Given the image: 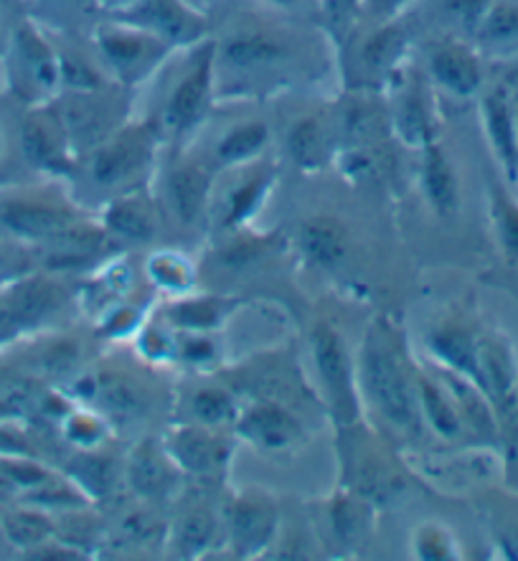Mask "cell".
<instances>
[{
  "label": "cell",
  "mask_w": 518,
  "mask_h": 561,
  "mask_svg": "<svg viewBox=\"0 0 518 561\" xmlns=\"http://www.w3.org/2000/svg\"><path fill=\"white\" fill-rule=\"evenodd\" d=\"M364 379L366 389L373 397V402L384 412L394 424H412V402L410 391H406V381L400 364L392 351L381 343H369L364 354Z\"/></svg>",
  "instance_id": "cell-1"
},
{
  "label": "cell",
  "mask_w": 518,
  "mask_h": 561,
  "mask_svg": "<svg viewBox=\"0 0 518 561\" xmlns=\"http://www.w3.org/2000/svg\"><path fill=\"white\" fill-rule=\"evenodd\" d=\"M313 351L318 368H321L325 387H329L333 404H336L338 414L348 420L356 412V394L354 383H350V366L344 351V343L329 325H318L313 335Z\"/></svg>",
  "instance_id": "cell-2"
},
{
  "label": "cell",
  "mask_w": 518,
  "mask_h": 561,
  "mask_svg": "<svg viewBox=\"0 0 518 561\" xmlns=\"http://www.w3.org/2000/svg\"><path fill=\"white\" fill-rule=\"evenodd\" d=\"M209 87H211V51H206L202 59L194 64V69L183 77V82L175 87L173 98L165 110V123L173 130H186L202 117L209 100Z\"/></svg>",
  "instance_id": "cell-3"
},
{
  "label": "cell",
  "mask_w": 518,
  "mask_h": 561,
  "mask_svg": "<svg viewBox=\"0 0 518 561\" xmlns=\"http://www.w3.org/2000/svg\"><path fill=\"white\" fill-rule=\"evenodd\" d=\"M150 153V140L142 130L123 133L115 142H110L94 158V181L117 183L142 168Z\"/></svg>",
  "instance_id": "cell-4"
},
{
  "label": "cell",
  "mask_w": 518,
  "mask_h": 561,
  "mask_svg": "<svg viewBox=\"0 0 518 561\" xmlns=\"http://www.w3.org/2000/svg\"><path fill=\"white\" fill-rule=\"evenodd\" d=\"M0 221L23 237H57L71 229V219L64 208L36 202L0 204Z\"/></svg>",
  "instance_id": "cell-5"
},
{
  "label": "cell",
  "mask_w": 518,
  "mask_h": 561,
  "mask_svg": "<svg viewBox=\"0 0 518 561\" xmlns=\"http://www.w3.org/2000/svg\"><path fill=\"white\" fill-rule=\"evenodd\" d=\"M433 75L445 90L456 94H473L481 84V69L475 56L462 46H445L433 56Z\"/></svg>",
  "instance_id": "cell-6"
},
{
  "label": "cell",
  "mask_w": 518,
  "mask_h": 561,
  "mask_svg": "<svg viewBox=\"0 0 518 561\" xmlns=\"http://www.w3.org/2000/svg\"><path fill=\"white\" fill-rule=\"evenodd\" d=\"M221 56H225L229 67L237 69L269 67V64L283 61L288 56V46L267 34H242L227 42Z\"/></svg>",
  "instance_id": "cell-7"
},
{
  "label": "cell",
  "mask_w": 518,
  "mask_h": 561,
  "mask_svg": "<svg viewBox=\"0 0 518 561\" xmlns=\"http://www.w3.org/2000/svg\"><path fill=\"white\" fill-rule=\"evenodd\" d=\"M298 430L300 427L292 416L277 407H254L242 422L244 435L262 447H269V450L292 443L298 437Z\"/></svg>",
  "instance_id": "cell-8"
},
{
  "label": "cell",
  "mask_w": 518,
  "mask_h": 561,
  "mask_svg": "<svg viewBox=\"0 0 518 561\" xmlns=\"http://www.w3.org/2000/svg\"><path fill=\"white\" fill-rule=\"evenodd\" d=\"M485 123H488V133L493 146H496L498 158L504 160L506 171L518 175V127L514 112L508 110V102L498 94H491L485 100Z\"/></svg>",
  "instance_id": "cell-9"
},
{
  "label": "cell",
  "mask_w": 518,
  "mask_h": 561,
  "mask_svg": "<svg viewBox=\"0 0 518 561\" xmlns=\"http://www.w3.org/2000/svg\"><path fill=\"white\" fill-rule=\"evenodd\" d=\"M171 194L175 211L183 221H194L206 204L209 194V173L198 165H183L173 173Z\"/></svg>",
  "instance_id": "cell-10"
},
{
  "label": "cell",
  "mask_w": 518,
  "mask_h": 561,
  "mask_svg": "<svg viewBox=\"0 0 518 561\" xmlns=\"http://www.w3.org/2000/svg\"><path fill=\"white\" fill-rule=\"evenodd\" d=\"M302 250H306V254L315 264L333 267V264H338L346 254L344 229H341L336 221L329 219L310 221L306 224V229H302Z\"/></svg>",
  "instance_id": "cell-11"
},
{
  "label": "cell",
  "mask_w": 518,
  "mask_h": 561,
  "mask_svg": "<svg viewBox=\"0 0 518 561\" xmlns=\"http://www.w3.org/2000/svg\"><path fill=\"white\" fill-rule=\"evenodd\" d=\"M425 191L429 202L440 214H452L458 208V181L445 153L429 148L425 156Z\"/></svg>",
  "instance_id": "cell-12"
},
{
  "label": "cell",
  "mask_w": 518,
  "mask_h": 561,
  "mask_svg": "<svg viewBox=\"0 0 518 561\" xmlns=\"http://www.w3.org/2000/svg\"><path fill=\"white\" fill-rule=\"evenodd\" d=\"M173 453L188 470L209 472L211 468H217V465H221V460H225L227 447L221 445L219 439L206 435V432L191 430V432H181V435H175Z\"/></svg>",
  "instance_id": "cell-13"
},
{
  "label": "cell",
  "mask_w": 518,
  "mask_h": 561,
  "mask_svg": "<svg viewBox=\"0 0 518 561\" xmlns=\"http://www.w3.org/2000/svg\"><path fill=\"white\" fill-rule=\"evenodd\" d=\"M275 528V511L260 501H246L234 511L237 543L244 549H257L269 539Z\"/></svg>",
  "instance_id": "cell-14"
},
{
  "label": "cell",
  "mask_w": 518,
  "mask_h": 561,
  "mask_svg": "<svg viewBox=\"0 0 518 561\" xmlns=\"http://www.w3.org/2000/svg\"><path fill=\"white\" fill-rule=\"evenodd\" d=\"M290 153L295 163L302 168H315L321 165L325 153V135L323 127L315 119H302L292 127L290 133Z\"/></svg>",
  "instance_id": "cell-15"
},
{
  "label": "cell",
  "mask_w": 518,
  "mask_h": 561,
  "mask_svg": "<svg viewBox=\"0 0 518 561\" xmlns=\"http://www.w3.org/2000/svg\"><path fill=\"white\" fill-rule=\"evenodd\" d=\"M23 153L36 165L61 163V146L54 138L51 127H46L42 119H28L23 127Z\"/></svg>",
  "instance_id": "cell-16"
},
{
  "label": "cell",
  "mask_w": 518,
  "mask_h": 561,
  "mask_svg": "<svg viewBox=\"0 0 518 561\" xmlns=\"http://www.w3.org/2000/svg\"><path fill=\"white\" fill-rule=\"evenodd\" d=\"M267 140V127L262 123H246L237 130H231L219 146V158L225 163H237V160H244L257 153V150L265 146Z\"/></svg>",
  "instance_id": "cell-17"
},
{
  "label": "cell",
  "mask_w": 518,
  "mask_h": 561,
  "mask_svg": "<svg viewBox=\"0 0 518 561\" xmlns=\"http://www.w3.org/2000/svg\"><path fill=\"white\" fill-rule=\"evenodd\" d=\"M107 224L117 231V234L130 239H148L156 229L153 219H150V211L138 202L115 204L107 214Z\"/></svg>",
  "instance_id": "cell-18"
},
{
  "label": "cell",
  "mask_w": 518,
  "mask_h": 561,
  "mask_svg": "<svg viewBox=\"0 0 518 561\" xmlns=\"http://www.w3.org/2000/svg\"><path fill=\"white\" fill-rule=\"evenodd\" d=\"M433 346L437 354L448 358L452 366L460 368V371H468L481 379V368H477V348L473 346V341H470L465 333L460 331L437 333L433 339Z\"/></svg>",
  "instance_id": "cell-19"
},
{
  "label": "cell",
  "mask_w": 518,
  "mask_h": 561,
  "mask_svg": "<svg viewBox=\"0 0 518 561\" xmlns=\"http://www.w3.org/2000/svg\"><path fill=\"white\" fill-rule=\"evenodd\" d=\"M138 15L142 21H148L150 26L161 28L163 34L169 36H175V38L191 36L188 15L183 13L179 5L171 3V0H148V3L140 8Z\"/></svg>",
  "instance_id": "cell-20"
},
{
  "label": "cell",
  "mask_w": 518,
  "mask_h": 561,
  "mask_svg": "<svg viewBox=\"0 0 518 561\" xmlns=\"http://www.w3.org/2000/svg\"><path fill=\"white\" fill-rule=\"evenodd\" d=\"M102 49L119 69H135L138 64L148 61V42L130 34H105Z\"/></svg>",
  "instance_id": "cell-21"
},
{
  "label": "cell",
  "mask_w": 518,
  "mask_h": 561,
  "mask_svg": "<svg viewBox=\"0 0 518 561\" xmlns=\"http://www.w3.org/2000/svg\"><path fill=\"white\" fill-rule=\"evenodd\" d=\"M481 36L485 42H508L518 36V3L493 5L481 21Z\"/></svg>",
  "instance_id": "cell-22"
},
{
  "label": "cell",
  "mask_w": 518,
  "mask_h": 561,
  "mask_svg": "<svg viewBox=\"0 0 518 561\" xmlns=\"http://www.w3.org/2000/svg\"><path fill=\"white\" fill-rule=\"evenodd\" d=\"M130 476H133V485L140 488V493H163L171 483L169 470H165L150 453L135 455Z\"/></svg>",
  "instance_id": "cell-23"
},
{
  "label": "cell",
  "mask_w": 518,
  "mask_h": 561,
  "mask_svg": "<svg viewBox=\"0 0 518 561\" xmlns=\"http://www.w3.org/2000/svg\"><path fill=\"white\" fill-rule=\"evenodd\" d=\"M422 404H425V412L429 416V422L435 424L437 432H442V435H456L458 432V416L452 409L445 402L440 391H437L433 383H422Z\"/></svg>",
  "instance_id": "cell-24"
},
{
  "label": "cell",
  "mask_w": 518,
  "mask_h": 561,
  "mask_svg": "<svg viewBox=\"0 0 518 561\" xmlns=\"http://www.w3.org/2000/svg\"><path fill=\"white\" fill-rule=\"evenodd\" d=\"M211 531H214V524L209 513L194 511L191 516L181 520V534H179L181 549L186 551V554H196V551H202L206 543H209Z\"/></svg>",
  "instance_id": "cell-25"
},
{
  "label": "cell",
  "mask_w": 518,
  "mask_h": 561,
  "mask_svg": "<svg viewBox=\"0 0 518 561\" xmlns=\"http://www.w3.org/2000/svg\"><path fill=\"white\" fill-rule=\"evenodd\" d=\"M8 526V536L21 547H28V543H38L42 539L49 536V524L36 513H15L5 520Z\"/></svg>",
  "instance_id": "cell-26"
},
{
  "label": "cell",
  "mask_w": 518,
  "mask_h": 561,
  "mask_svg": "<svg viewBox=\"0 0 518 561\" xmlns=\"http://www.w3.org/2000/svg\"><path fill=\"white\" fill-rule=\"evenodd\" d=\"M400 49H402V36L396 34V31H384V34H377L364 49L366 67H371V69L387 67V64L394 59Z\"/></svg>",
  "instance_id": "cell-27"
},
{
  "label": "cell",
  "mask_w": 518,
  "mask_h": 561,
  "mask_svg": "<svg viewBox=\"0 0 518 561\" xmlns=\"http://www.w3.org/2000/svg\"><path fill=\"white\" fill-rule=\"evenodd\" d=\"M267 183H269V179H265V175H262V179L246 181L244 186L239 188L234 196H231V202H229V219H227V221H229V224L242 221L244 216L250 214L254 206H257L262 191H265Z\"/></svg>",
  "instance_id": "cell-28"
},
{
  "label": "cell",
  "mask_w": 518,
  "mask_h": 561,
  "mask_svg": "<svg viewBox=\"0 0 518 561\" xmlns=\"http://www.w3.org/2000/svg\"><path fill=\"white\" fill-rule=\"evenodd\" d=\"M54 306V295L49 287L44 285H28L23 287L15 298V310H19L21 318H38Z\"/></svg>",
  "instance_id": "cell-29"
},
{
  "label": "cell",
  "mask_w": 518,
  "mask_h": 561,
  "mask_svg": "<svg viewBox=\"0 0 518 561\" xmlns=\"http://www.w3.org/2000/svg\"><path fill=\"white\" fill-rule=\"evenodd\" d=\"M194 407H196V414L202 416L204 422H225L227 416L231 414V404L225 394H219V391H204V394H198L194 399Z\"/></svg>",
  "instance_id": "cell-30"
},
{
  "label": "cell",
  "mask_w": 518,
  "mask_h": 561,
  "mask_svg": "<svg viewBox=\"0 0 518 561\" xmlns=\"http://www.w3.org/2000/svg\"><path fill=\"white\" fill-rule=\"evenodd\" d=\"M402 125H404V133L406 138L412 142L414 140H425V107H422V102L417 94H412L410 100L404 102V115H402Z\"/></svg>",
  "instance_id": "cell-31"
},
{
  "label": "cell",
  "mask_w": 518,
  "mask_h": 561,
  "mask_svg": "<svg viewBox=\"0 0 518 561\" xmlns=\"http://www.w3.org/2000/svg\"><path fill=\"white\" fill-rule=\"evenodd\" d=\"M500 231L504 242L511 252H518V208L511 204H500Z\"/></svg>",
  "instance_id": "cell-32"
},
{
  "label": "cell",
  "mask_w": 518,
  "mask_h": 561,
  "mask_svg": "<svg viewBox=\"0 0 518 561\" xmlns=\"http://www.w3.org/2000/svg\"><path fill=\"white\" fill-rule=\"evenodd\" d=\"M217 312L209 306V302H202V306H186L179 312L181 323H186L188 328H206L214 323Z\"/></svg>",
  "instance_id": "cell-33"
},
{
  "label": "cell",
  "mask_w": 518,
  "mask_h": 561,
  "mask_svg": "<svg viewBox=\"0 0 518 561\" xmlns=\"http://www.w3.org/2000/svg\"><path fill=\"white\" fill-rule=\"evenodd\" d=\"M275 3H290V0H275Z\"/></svg>",
  "instance_id": "cell-34"
},
{
  "label": "cell",
  "mask_w": 518,
  "mask_h": 561,
  "mask_svg": "<svg viewBox=\"0 0 518 561\" xmlns=\"http://www.w3.org/2000/svg\"><path fill=\"white\" fill-rule=\"evenodd\" d=\"M516 127H518V117H516Z\"/></svg>",
  "instance_id": "cell-35"
}]
</instances>
